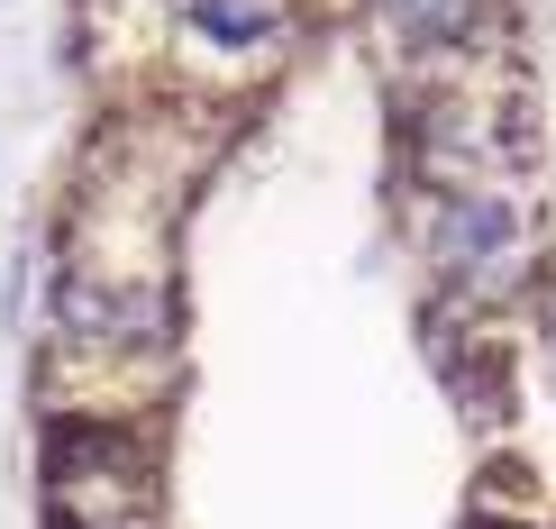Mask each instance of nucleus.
Listing matches in <instances>:
<instances>
[{"mask_svg":"<svg viewBox=\"0 0 556 529\" xmlns=\"http://www.w3.org/2000/svg\"><path fill=\"white\" fill-rule=\"evenodd\" d=\"M28 529H556V228L392 137L356 0H64Z\"/></svg>","mask_w":556,"mask_h":529,"instance_id":"obj_1","label":"nucleus"},{"mask_svg":"<svg viewBox=\"0 0 556 529\" xmlns=\"http://www.w3.org/2000/svg\"><path fill=\"white\" fill-rule=\"evenodd\" d=\"M365 55L410 128H539L529 110L520 0H356Z\"/></svg>","mask_w":556,"mask_h":529,"instance_id":"obj_2","label":"nucleus"}]
</instances>
